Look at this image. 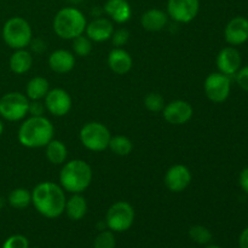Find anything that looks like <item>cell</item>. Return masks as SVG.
Segmentation results:
<instances>
[{
  "instance_id": "obj_1",
  "label": "cell",
  "mask_w": 248,
  "mask_h": 248,
  "mask_svg": "<svg viewBox=\"0 0 248 248\" xmlns=\"http://www.w3.org/2000/svg\"><path fill=\"white\" fill-rule=\"evenodd\" d=\"M65 202L67 199L63 188L52 182H41L31 191V203L41 216L48 219L62 216Z\"/></svg>"
},
{
  "instance_id": "obj_14",
  "label": "cell",
  "mask_w": 248,
  "mask_h": 248,
  "mask_svg": "<svg viewBox=\"0 0 248 248\" xmlns=\"http://www.w3.org/2000/svg\"><path fill=\"white\" fill-rule=\"evenodd\" d=\"M217 68L219 73L227 75V77H234L237 70L241 68L242 58L239 51L232 46H228L220 50L217 56Z\"/></svg>"
},
{
  "instance_id": "obj_5",
  "label": "cell",
  "mask_w": 248,
  "mask_h": 248,
  "mask_svg": "<svg viewBox=\"0 0 248 248\" xmlns=\"http://www.w3.org/2000/svg\"><path fill=\"white\" fill-rule=\"evenodd\" d=\"M31 27L23 17H11L2 27V39L9 47L14 50L24 48L31 44Z\"/></svg>"
},
{
  "instance_id": "obj_20",
  "label": "cell",
  "mask_w": 248,
  "mask_h": 248,
  "mask_svg": "<svg viewBox=\"0 0 248 248\" xmlns=\"http://www.w3.org/2000/svg\"><path fill=\"white\" fill-rule=\"evenodd\" d=\"M169 22L167 12L160 9H149L140 17V24L148 31H160Z\"/></svg>"
},
{
  "instance_id": "obj_27",
  "label": "cell",
  "mask_w": 248,
  "mask_h": 248,
  "mask_svg": "<svg viewBox=\"0 0 248 248\" xmlns=\"http://www.w3.org/2000/svg\"><path fill=\"white\" fill-rule=\"evenodd\" d=\"M189 236L199 245H207L212 240V232L203 225H194L189 229Z\"/></svg>"
},
{
  "instance_id": "obj_30",
  "label": "cell",
  "mask_w": 248,
  "mask_h": 248,
  "mask_svg": "<svg viewBox=\"0 0 248 248\" xmlns=\"http://www.w3.org/2000/svg\"><path fill=\"white\" fill-rule=\"evenodd\" d=\"M116 241L113 232L102 230L96 236L93 242V248H115Z\"/></svg>"
},
{
  "instance_id": "obj_34",
  "label": "cell",
  "mask_w": 248,
  "mask_h": 248,
  "mask_svg": "<svg viewBox=\"0 0 248 248\" xmlns=\"http://www.w3.org/2000/svg\"><path fill=\"white\" fill-rule=\"evenodd\" d=\"M45 109V104L40 103L39 101H33L31 103L29 102L28 114H31V116H43Z\"/></svg>"
},
{
  "instance_id": "obj_21",
  "label": "cell",
  "mask_w": 248,
  "mask_h": 248,
  "mask_svg": "<svg viewBox=\"0 0 248 248\" xmlns=\"http://www.w3.org/2000/svg\"><path fill=\"white\" fill-rule=\"evenodd\" d=\"M9 65L10 69L15 74H26L33 65V57H31V52H28L24 48H19V50H16L11 55Z\"/></svg>"
},
{
  "instance_id": "obj_19",
  "label": "cell",
  "mask_w": 248,
  "mask_h": 248,
  "mask_svg": "<svg viewBox=\"0 0 248 248\" xmlns=\"http://www.w3.org/2000/svg\"><path fill=\"white\" fill-rule=\"evenodd\" d=\"M104 12L115 23H126L131 18L132 9L127 0H108L104 4Z\"/></svg>"
},
{
  "instance_id": "obj_28",
  "label": "cell",
  "mask_w": 248,
  "mask_h": 248,
  "mask_svg": "<svg viewBox=\"0 0 248 248\" xmlns=\"http://www.w3.org/2000/svg\"><path fill=\"white\" fill-rule=\"evenodd\" d=\"M73 51L75 55L80 56V57H86L92 51V41L84 34L77 36L75 39H73Z\"/></svg>"
},
{
  "instance_id": "obj_10",
  "label": "cell",
  "mask_w": 248,
  "mask_h": 248,
  "mask_svg": "<svg viewBox=\"0 0 248 248\" xmlns=\"http://www.w3.org/2000/svg\"><path fill=\"white\" fill-rule=\"evenodd\" d=\"M200 0H167V15L179 23H189L199 15Z\"/></svg>"
},
{
  "instance_id": "obj_8",
  "label": "cell",
  "mask_w": 248,
  "mask_h": 248,
  "mask_svg": "<svg viewBox=\"0 0 248 248\" xmlns=\"http://www.w3.org/2000/svg\"><path fill=\"white\" fill-rule=\"evenodd\" d=\"M29 98L21 92H9L0 98V116L7 121H18L28 114Z\"/></svg>"
},
{
  "instance_id": "obj_17",
  "label": "cell",
  "mask_w": 248,
  "mask_h": 248,
  "mask_svg": "<svg viewBox=\"0 0 248 248\" xmlns=\"http://www.w3.org/2000/svg\"><path fill=\"white\" fill-rule=\"evenodd\" d=\"M108 65L113 73L118 75L127 74L133 65L130 53L121 47H115L108 55Z\"/></svg>"
},
{
  "instance_id": "obj_7",
  "label": "cell",
  "mask_w": 248,
  "mask_h": 248,
  "mask_svg": "<svg viewBox=\"0 0 248 248\" xmlns=\"http://www.w3.org/2000/svg\"><path fill=\"white\" fill-rule=\"evenodd\" d=\"M135 222V210L131 203L118 201L109 207L106 216V224L111 232H127Z\"/></svg>"
},
{
  "instance_id": "obj_37",
  "label": "cell",
  "mask_w": 248,
  "mask_h": 248,
  "mask_svg": "<svg viewBox=\"0 0 248 248\" xmlns=\"http://www.w3.org/2000/svg\"><path fill=\"white\" fill-rule=\"evenodd\" d=\"M2 132H4V125H2L1 120H0V136L2 135Z\"/></svg>"
},
{
  "instance_id": "obj_35",
  "label": "cell",
  "mask_w": 248,
  "mask_h": 248,
  "mask_svg": "<svg viewBox=\"0 0 248 248\" xmlns=\"http://www.w3.org/2000/svg\"><path fill=\"white\" fill-rule=\"evenodd\" d=\"M239 182H240V186H241L242 190H244L246 194H248V167L242 170V172L240 173Z\"/></svg>"
},
{
  "instance_id": "obj_11",
  "label": "cell",
  "mask_w": 248,
  "mask_h": 248,
  "mask_svg": "<svg viewBox=\"0 0 248 248\" xmlns=\"http://www.w3.org/2000/svg\"><path fill=\"white\" fill-rule=\"evenodd\" d=\"M194 109L190 103L183 99L170 102L162 109L164 119L171 125H184L193 118Z\"/></svg>"
},
{
  "instance_id": "obj_36",
  "label": "cell",
  "mask_w": 248,
  "mask_h": 248,
  "mask_svg": "<svg viewBox=\"0 0 248 248\" xmlns=\"http://www.w3.org/2000/svg\"><path fill=\"white\" fill-rule=\"evenodd\" d=\"M239 246L240 248H248V227L244 229L239 237Z\"/></svg>"
},
{
  "instance_id": "obj_12",
  "label": "cell",
  "mask_w": 248,
  "mask_h": 248,
  "mask_svg": "<svg viewBox=\"0 0 248 248\" xmlns=\"http://www.w3.org/2000/svg\"><path fill=\"white\" fill-rule=\"evenodd\" d=\"M45 108L46 110L53 116L67 115L72 109V98L69 93L63 89H53L47 92L45 96Z\"/></svg>"
},
{
  "instance_id": "obj_4",
  "label": "cell",
  "mask_w": 248,
  "mask_h": 248,
  "mask_svg": "<svg viewBox=\"0 0 248 248\" xmlns=\"http://www.w3.org/2000/svg\"><path fill=\"white\" fill-rule=\"evenodd\" d=\"M86 26V17L77 7H63L53 18V31L57 36L64 40H73L82 35Z\"/></svg>"
},
{
  "instance_id": "obj_38",
  "label": "cell",
  "mask_w": 248,
  "mask_h": 248,
  "mask_svg": "<svg viewBox=\"0 0 248 248\" xmlns=\"http://www.w3.org/2000/svg\"><path fill=\"white\" fill-rule=\"evenodd\" d=\"M206 248H222V247H219V246H216V245H212V246H207Z\"/></svg>"
},
{
  "instance_id": "obj_22",
  "label": "cell",
  "mask_w": 248,
  "mask_h": 248,
  "mask_svg": "<svg viewBox=\"0 0 248 248\" xmlns=\"http://www.w3.org/2000/svg\"><path fill=\"white\" fill-rule=\"evenodd\" d=\"M68 218L74 222L81 220L86 216L87 202L81 194H73L72 198L65 202V210Z\"/></svg>"
},
{
  "instance_id": "obj_26",
  "label": "cell",
  "mask_w": 248,
  "mask_h": 248,
  "mask_svg": "<svg viewBox=\"0 0 248 248\" xmlns=\"http://www.w3.org/2000/svg\"><path fill=\"white\" fill-rule=\"evenodd\" d=\"M7 201L11 207L16 210H23L31 203V193L24 188H16L9 194Z\"/></svg>"
},
{
  "instance_id": "obj_33",
  "label": "cell",
  "mask_w": 248,
  "mask_h": 248,
  "mask_svg": "<svg viewBox=\"0 0 248 248\" xmlns=\"http://www.w3.org/2000/svg\"><path fill=\"white\" fill-rule=\"evenodd\" d=\"M234 77H235V80H236L237 85H239L242 90H245V91L248 92V65H245V67L240 68Z\"/></svg>"
},
{
  "instance_id": "obj_31",
  "label": "cell",
  "mask_w": 248,
  "mask_h": 248,
  "mask_svg": "<svg viewBox=\"0 0 248 248\" xmlns=\"http://www.w3.org/2000/svg\"><path fill=\"white\" fill-rule=\"evenodd\" d=\"M2 248H29V241L23 235H12L5 240Z\"/></svg>"
},
{
  "instance_id": "obj_25",
  "label": "cell",
  "mask_w": 248,
  "mask_h": 248,
  "mask_svg": "<svg viewBox=\"0 0 248 248\" xmlns=\"http://www.w3.org/2000/svg\"><path fill=\"white\" fill-rule=\"evenodd\" d=\"M109 149L114 153V154L119 155V156H127L132 153L133 143L126 136H114L110 138L109 142Z\"/></svg>"
},
{
  "instance_id": "obj_13",
  "label": "cell",
  "mask_w": 248,
  "mask_h": 248,
  "mask_svg": "<svg viewBox=\"0 0 248 248\" xmlns=\"http://www.w3.org/2000/svg\"><path fill=\"white\" fill-rule=\"evenodd\" d=\"M190 170L184 165H174L167 170L165 174V186L172 193H182L191 183Z\"/></svg>"
},
{
  "instance_id": "obj_9",
  "label": "cell",
  "mask_w": 248,
  "mask_h": 248,
  "mask_svg": "<svg viewBox=\"0 0 248 248\" xmlns=\"http://www.w3.org/2000/svg\"><path fill=\"white\" fill-rule=\"evenodd\" d=\"M207 98L213 103H223L228 99L232 90L230 78L222 73H212L208 75L203 84Z\"/></svg>"
},
{
  "instance_id": "obj_2",
  "label": "cell",
  "mask_w": 248,
  "mask_h": 248,
  "mask_svg": "<svg viewBox=\"0 0 248 248\" xmlns=\"http://www.w3.org/2000/svg\"><path fill=\"white\" fill-rule=\"evenodd\" d=\"M55 127L52 123L45 116H31L23 121L18 130V142L23 147L31 148H44L48 144L51 140H53Z\"/></svg>"
},
{
  "instance_id": "obj_29",
  "label": "cell",
  "mask_w": 248,
  "mask_h": 248,
  "mask_svg": "<svg viewBox=\"0 0 248 248\" xmlns=\"http://www.w3.org/2000/svg\"><path fill=\"white\" fill-rule=\"evenodd\" d=\"M144 106L152 113H160L165 107L164 97L160 93H157V92H150V93L145 96Z\"/></svg>"
},
{
  "instance_id": "obj_23",
  "label": "cell",
  "mask_w": 248,
  "mask_h": 248,
  "mask_svg": "<svg viewBox=\"0 0 248 248\" xmlns=\"http://www.w3.org/2000/svg\"><path fill=\"white\" fill-rule=\"evenodd\" d=\"M48 91H50V85L43 77H35L31 79L26 87L27 97L31 101H40L41 98H45Z\"/></svg>"
},
{
  "instance_id": "obj_3",
  "label": "cell",
  "mask_w": 248,
  "mask_h": 248,
  "mask_svg": "<svg viewBox=\"0 0 248 248\" xmlns=\"http://www.w3.org/2000/svg\"><path fill=\"white\" fill-rule=\"evenodd\" d=\"M92 182V169L86 161L70 160L63 165L60 172V183L63 190L70 194H81Z\"/></svg>"
},
{
  "instance_id": "obj_6",
  "label": "cell",
  "mask_w": 248,
  "mask_h": 248,
  "mask_svg": "<svg viewBox=\"0 0 248 248\" xmlns=\"http://www.w3.org/2000/svg\"><path fill=\"white\" fill-rule=\"evenodd\" d=\"M80 140L86 149L91 152H103L109 147L110 142V131L101 123L92 121L82 126L80 130Z\"/></svg>"
},
{
  "instance_id": "obj_18",
  "label": "cell",
  "mask_w": 248,
  "mask_h": 248,
  "mask_svg": "<svg viewBox=\"0 0 248 248\" xmlns=\"http://www.w3.org/2000/svg\"><path fill=\"white\" fill-rule=\"evenodd\" d=\"M48 65L58 74H65L75 67V56L68 50H56L48 57Z\"/></svg>"
},
{
  "instance_id": "obj_16",
  "label": "cell",
  "mask_w": 248,
  "mask_h": 248,
  "mask_svg": "<svg viewBox=\"0 0 248 248\" xmlns=\"http://www.w3.org/2000/svg\"><path fill=\"white\" fill-rule=\"evenodd\" d=\"M86 36L91 41L96 43H103V41L109 40L114 33L113 22L108 18H99L93 19L86 26Z\"/></svg>"
},
{
  "instance_id": "obj_24",
  "label": "cell",
  "mask_w": 248,
  "mask_h": 248,
  "mask_svg": "<svg viewBox=\"0 0 248 248\" xmlns=\"http://www.w3.org/2000/svg\"><path fill=\"white\" fill-rule=\"evenodd\" d=\"M46 157L53 165L64 164L68 156V149L62 140H51L46 145Z\"/></svg>"
},
{
  "instance_id": "obj_15",
  "label": "cell",
  "mask_w": 248,
  "mask_h": 248,
  "mask_svg": "<svg viewBox=\"0 0 248 248\" xmlns=\"http://www.w3.org/2000/svg\"><path fill=\"white\" fill-rule=\"evenodd\" d=\"M225 41L232 46H239L248 40V19L237 16L228 22L224 31Z\"/></svg>"
},
{
  "instance_id": "obj_32",
  "label": "cell",
  "mask_w": 248,
  "mask_h": 248,
  "mask_svg": "<svg viewBox=\"0 0 248 248\" xmlns=\"http://www.w3.org/2000/svg\"><path fill=\"white\" fill-rule=\"evenodd\" d=\"M111 43L116 47H121L125 44H127L128 39H130V33H128L127 29L120 28L118 31H114L113 35H111Z\"/></svg>"
}]
</instances>
